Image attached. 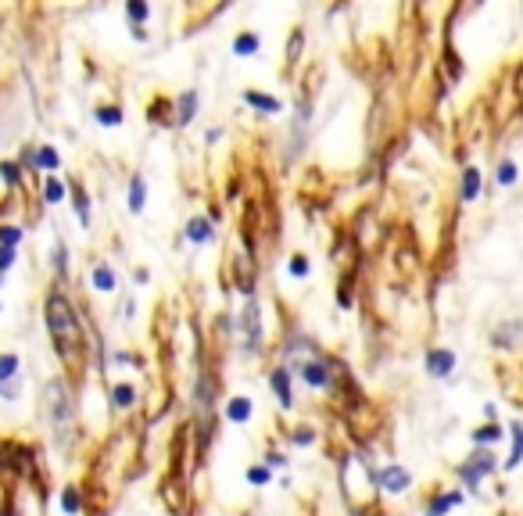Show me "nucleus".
I'll return each instance as SVG.
<instances>
[{
  "mask_svg": "<svg viewBox=\"0 0 523 516\" xmlns=\"http://www.w3.org/2000/svg\"><path fill=\"white\" fill-rule=\"evenodd\" d=\"M47 330H50V337L57 344V355L69 362V366H76V362L83 358L86 351V337H83V323L72 309V301L65 294H50L47 298Z\"/></svg>",
  "mask_w": 523,
  "mask_h": 516,
  "instance_id": "obj_1",
  "label": "nucleus"
},
{
  "mask_svg": "<svg viewBox=\"0 0 523 516\" xmlns=\"http://www.w3.org/2000/svg\"><path fill=\"white\" fill-rule=\"evenodd\" d=\"M484 473H495V452H491V448H477L470 459L459 466V477H463L470 488H477Z\"/></svg>",
  "mask_w": 523,
  "mask_h": 516,
  "instance_id": "obj_2",
  "label": "nucleus"
},
{
  "mask_svg": "<svg viewBox=\"0 0 523 516\" xmlns=\"http://www.w3.org/2000/svg\"><path fill=\"white\" fill-rule=\"evenodd\" d=\"M377 484L384 491H391V495H402L412 484V473L405 466H384V470H377Z\"/></svg>",
  "mask_w": 523,
  "mask_h": 516,
  "instance_id": "obj_3",
  "label": "nucleus"
},
{
  "mask_svg": "<svg viewBox=\"0 0 523 516\" xmlns=\"http://www.w3.org/2000/svg\"><path fill=\"white\" fill-rule=\"evenodd\" d=\"M294 370L305 377V384L309 387H330V370H326V362L316 355L309 362H294Z\"/></svg>",
  "mask_w": 523,
  "mask_h": 516,
  "instance_id": "obj_4",
  "label": "nucleus"
},
{
  "mask_svg": "<svg viewBox=\"0 0 523 516\" xmlns=\"http://www.w3.org/2000/svg\"><path fill=\"white\" fill-rule=\"evenodd\" d=\"M452 370H455V351H448V348L426 351V373L430 377H452Z\"/></svg>",
  "mask_w": 523,
  "mask_h": 516,
  "instance_id": "obj_5",
  "label": "nucleus"
},
{
  "mask_svg": "<svg viewBox=\"0 0 523 516\" xmlns=\"http://www.w3.org/2000/svg\"><path fill=\"white\" fill-rule=\"evenodd\" d=\"M47 398L54 402V423H65V419H72L69 391H65V384H61V380H54V384L47 387Z\"/></svg>",
  "mask_w": 523,
  "mask_h": 516,
  "instance_id": "obj_6",
  "label": "nucleus"
},
{
  "mask_svg": "<svg viewBox=\"0 0 523 516\" xmlns=\"http://www.w3.org/2000/svg\"><path fill=\"white\" fill-rule=\"evenodd\" d=\"M237 323L248 330V351H255V348H258V301H255V298L248 301V309L240 312Z\"/></svg>",
  "mask_w": 523,
  "mask_h": 516,
  "instance_id": "obj_7",
  "label": "nucleus"
},
{
  "mask_svg": "<svg viewBox=\"0 0 523 516\" xmlns=\"http://www.w3.org/2000/svg\"><path fill=\"white\" fill-rule=\"evenodd\" d=\"M197 115V90H183V97L176 104V126H187Z\"/></svg>",
  "mask_w": 523,
  "mask_h": 516,
  "instance_id": "obj_8",
  "label": "nucleus"
},
{
  "mask_svg": "<svg viewBox=\"0 0 523 516\" xmlns=\"http://www.w3.org/2000/svg\"><path fill=\"white\" fill-rule=\"evenodd\" d=\"M269 384H272L276 394H280V405L291 409V405H294V398H291V370H276V373L269 377Z\"/></svg>",
  "mask_w": 523,
  "mask_h": 516,
  "instance_id": "obj_9",
  "label": "nucleus"
},
{
  "mask_svg": "<svg viewBox=\"0 0 523 516\" xmlns=\"http://www.w3.org/2000/svg\"><path fill=\"white\" fill-rule=\"evenodd\" d=\"M211 237H215V230H211V223L204 216H197V219L187 223V240H194V244H208Z\"/></svg>",
  "mask_w": 523,
  "mask_h": 516,
  "instance_id": "obj_10",
  "label": "nucleus"
},
{
  "mask_svg": "<svg viewBox=\"0 0 523 516\" xmlns=\"http://www.w3.org/2000/svg\"><path fill=\"white\" fill-rule=\"evenodd\" d=\"M90 280H94V287H97V291H104V294H108V291H115V272H111V265H108V262H97L94 269H90Z\"/></svg>",
  "mask_w": 523,
  "mask_h": 516,
  "instance_id": "obj_11",
  "label": "nucleus"
},
{
  "mask_svg": "<svg viewBox=\"0 0 523 516\" xmlns=\"http://www.w3.org/2000/svg\"><path fill=\"white\" fill-rule=\"evenodd\" d=\"M226 416L233 423H248L251 419V398H244V394H240V398H230L226 402Z\"/></svg>",
  "mask_w": 523,
  "mask_h": 516,
  "instance_id": "obj_12",
  "label": "nucleus"
},
{
  "mask_svg": "<svg viewBox=\"0 0 523 516\" xmlns=\"http://www.w3.org/2000/svg\"><path fill=\"white\" fill-rule=\"evenodd\" d=\"M258 43H262L258 33H240V36L233 40V54H237V57H251V54L258 50Z\"/></svg>",
  "mask_w": 523,
  "mask_h": 516,
  "instance_id": "obj_13",
  "label": "nucleus"
},
{
  "mask_svg": "<svg viewBox=\"0 0 523 516\" xmlns=\"http://www.w3.org/2000/svg\"><path fill=\"white\" fill-rule=\"evenodd\" d=\"M498 438H502V427H498V423H484L480 431H473V441H477V448L498 445Z\"/></svg>",
  "mask_w": 523,
  "mask_h": 516,
  "instance_id": "obj_14",
  "label": "nucleus"
},
{
  "mask_svg": "<svg viewBox=\"0 0 523 516\" xmlns=\"http://www.w3.org/2000/svg\"><path fill=\"white\" fill-rule=\"evenodd\" d=\"M477 194H480V169H466L463 172V201H477Z\"/></svg>",
  "mask_w": 523,
  "mask_h": 516,
  "instance_id": "obj_15",
  "label": "nucleus"
},
{
  "mask_svg": "<svg viewBox=\"0 0 523 516\" xmlns=\"http://www.w3.org/2000/svg\"><path fill=\"white\" fill-rule=\"evenodd\" d=\"M509 438H512V452H509V459H505V470H516L519 466V455H523V431H519V423H512V427H509Z\"/></svg>",
  "mask_w": 523,
  "mask_h": 516,
  "instance_id": "obj_16",
  "label": "nucleus"
},
{
  "mask_svg": "<svg viewBox=\"0 0 523 516\" xmlns=\"http://www.w3.org/2000/svg\"><path fill=\"white\" fill-rule=\"evenodd\" d=\"M144 201H147V190H144V176L137 172L130 179V211H144Z\"/></svg>",
  "mask_w": 523,
  "mask_h": 516,
  "instance_id": "obj_17",
  "label": "nucleus"
},
{
  "mask_svg": "<svg viewBox=\"0 0 523 516\" xmlns=\"http://www.w3.org/2000/svg\"><path fill=\"white\" fill-rule=\"evenodd\" d=\"M244 101H248L251 108H258V111H272V115H276V111H280V108H284V104H280V101H276V97H265V94H255V90H248V94H244Z\"/></svg>",
  "mask_w": 523,
  "mask_h": 516,
  "instance_id": "obj_18",
  "label": "nucleus"
},
{
  "mask_svg": "<svg viewBox=\"0 0 523 516\" xmlns=\"http://www.w3.org/2000/svg\"><path fill=\"white\" fill-rule=\"evenodd\" d=\"M459 502H463V495H459V491H452V495H441V498H434V502H430V509H426V516H445L452 505H459Z\"/></svg>",
  "mask_w": 523,
  "mask_h": 516,
  "instance_id": "obj_19",
  "label": "nucleus"
},
{
  "mask_svg": "<svg viewBox=\"0 0 523 516\" xmlns=\"http://www.w3.org/2000/svg\"><path fill=\"white\" fill-rule=\"evenodd\" d=\"M4 380H18V355L15 351L0 355V384H4Z\"/></svg>",
  "mask_w": 523,
  "mask_h": 516,
  "instance_id": "obj_20",
  "label": "nucleus"
},
{
  "mask_svg": "<svg viewBox=\"0 0 523 516\" xmlns=\"http://www.w3.org/2000/svg\"><path fill=\"white\" fill-rule=\"evenodd\" d=\"M133 398H137V391H133L130 384H115V387H111V402H115L118 409H130Z\"/></svg>",
  "mask_w": 523,
  "mask_h": 516,
  "instance_id": "obj_21",
  "label": "nucleus"
},
{
  "mask_svg": "<svg viewBox=\"0 0 523 516\" xmlns=\"http://www.w3.org/2000/svg\"><path fill=\"white\" fill-rule=\"evenodd\" d=\"M43 197H47V204H57L61 197H65V183H61L57 176H47V183H43Z\"/></svg>",
  "mask_w": 523,
  "mask_h": 516,
  "instance_id": "obj_22",
  "label": "nucleus"
},
{
  "mask_svg": "<svg viewBox=\"0 0 523 516\" xmlns=\"http://www.w3.org/2000/svg\"><path fill=\"white\" fill-rule=\"evenodd\" d=\"M33 162H36L43 172H54V169H57V151H54V147H40L36 155H33Z\"/></svg>",
  "mask_w": 523,
  "mask_h": 516,
  "instance_id": "obj_23",
  "label": "nucleus"
},
{
  "mask_svg": "<svg viewBox=\"0 0 523 516\" xmlns=\"http://www.w3.org/2000/svg\"><path fill=\"white\" fill-rule=\"evenodd\" d=\"M0 179H4L8 187H18V179H22V165H18V162H0Z\"/></svg>",
  "mask_w": 523,
  "mask_h": 516,
  "instance_id": "obj_24",
  "label": "nucleus"
},
{
  "mask_svg": "<svg viewBox=\"0 0 523 516\" xmlns=\"http://www.w3.org/2000/svg\"><path fill=\"white\" fill-rule=\"evenodd\" d=\"M94 115H97L101 126H122V118H126V115H122V108H97Z\"/></svg>",
  "mask_w": 523,
  "mask_h": 516,
  "instance_id": "obj_25",
  "label": "nucleus"
},
{
  "mask_svg": "<svg viewBox=\"0 0 523 516\" xmlns=\"http://www.w3.org/2000/svg\"><path fill=\"white\" fill-rule=\"evenodd\" d=\"M72 190H76V211H79V223H83V226H90V201H86V194H83V187H79V183H72Z\"/></svg>",
  "mask_w": 523,
  "mask_h": 516,
  "instance_id": "obj_26",
  "label": "nucleus"
},
{
  "mask_svg": "<svg viewBox=\"0 0 523 516\" xmlns=\"http://www.w3.org/2000/svg\"><path fill=\"white\" fill-rule=\"evenodd\" d=\"M61 509H65L69 516L79 512V491H76V488H65V491H61Z\"/></svg>",
  "mask_w": 523,
  "mask_h": 516,
  "instance_id": "obj_27",
  "label": "nucleus"
},
{
  "mask_svg": "<svg viewBox=\"0 0 523 516\" xmlns=\"http://www.w3.org/2000/svg\"><path fill=\"white\" fill-rule=\"evenodd\" d=\"M126 15H130V18L140 25L144 18H151V8L144 4V0H130V4H126Z\"/></svg>",
  "mask_w": 523,
  "mask_h": 516,
  "instance_id": "obj_28",
  "label": "nucleus"
},
{
  "mask_svg": "<svg viewBox=\"0 0 523 516\" xmlns=\"http://www.w3.org/2000/svg\"><path fill=\"white\" fill-rule=\"evenodd\" d=\"M22 240V230L18 226H0V248H15Z\"/></svg>",
  "mask_w": 523,
  "mask_h": 516,
  "instance_id": "obj_29",
  "label": "nucleus"
},
{
  "mask_svg": "<svg viewBox=\"0 0 523 516\" xmlns=\"http://www.w3.org/2000/svg\"><path fill=\"white\" fill-rule=\"evenodd\" d=\"M287 269H291V277H309V258H305V255H294V258L287 262Z\"/></svg>",
  "mask_w": 523,
  "mask_h": 516,
  "instance_id": "obj_30",
  "label": "nucleus"
},
{
  "mask_svg": "<svg viewBox=\"0 0 523 516\" xmlns=\"http://www.w3.org/2000/svg\"><path fill=\"white\" fill-rule=\"evenodd\" d=\"M498 183H505V187H512V183H516V165H512L509 158L498 165Z\"/></svg>",
  "mask_w": 523,
  "mask_h": 516,
  "instance_id": "obj_31",
  "label": "nucleus"
},
{
  "mask_svg": "<svg viewBox=\"0 0 523 516\" xmlns=\"http://www.w3.org/2000/svg\"><path fill=\"white\" fill-rule=\"evenodd\" d=\"M54 269H57V272L69 269V251H65V244H54Z\"/></svg>",
  "mask_w": 523,
  "mask_h": 516,
  "instance_id": "obj_32",
  "label": "nucleus"
},
{
  "mask_svg": "<svg viewBox=\"0 0 523 516\" xmlns=\"http://www.w3.org/2000/svg\"><path fill=\"white\" fill-rule=\"evenodd\" d=\"M269 477H272L269 466H251V470H248V480H251V484H269Z\"/></svg>",
  "mask_w": 523,
  "mask_h": 516,
  "instance_id": "obj_33",
  "label": "nucleus"
},
{
  "mask_svg": "<svg viewBox=\"0 0 523 516\" xmlns=\"http://www.w3.org/2000/svg\"><path fill=\"white\" fill-rule=\"evenodd\" d=\"M516 330H519V323H509L502 333H498V337L495 341H502V348H512V337H516Z\"/></svg>",
  "mask_w": 523,
  "mask_h": 516,
  "instance_id": "obj_34",
  "label": "nucleus"
},
{
  "mask_svg": "<svg viewBox=\"0 0 523 516\" xmlns=\"http://www.w3.org/2000/svg\"><path fill=\"white\" fill-rule=\"evenodd\" d=\"M15 265V248H0V272Z\"/></svg>",
  "mask_w": 523,
  "mask_h": 516,
  "instance_id": "obj_35",
  "label": "nucleus"
},
{
  "mask_svg": "<svg viewBox=\"0 0 523 516\" xmlns=\"http://www.w3.org/2000/svg\"><path fill=\"white\" fill-rule=\"evenodd\" d=\"M294 441H298V445H312V441H316V434H312L309 427H301V431L294 434Z\"/></svg>",
  "mask_w": 523,
  "mask_h": 516,
  "instance_id": "obj_36",
  "label": "nucleus"
},
{
  "mask_svg": "<svg viewBox=\"0 0 523 516\" xmlns=\"http://www.w3.org/2000/svg\"><path fill=\"white\" fill-rule=\"evenodd\" d=\"M265 459H269V466H284V463H287V459H284V455H280V452H269V455H265Z\"/></svg>",
  "mask_w": 523,
  "mask_h": 516,
  "instance_id": "obj_37",
  "label": "nucleus"
}]
</instances>
